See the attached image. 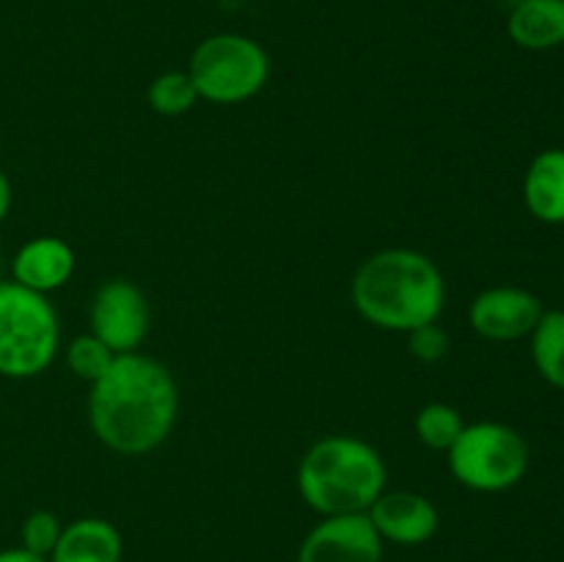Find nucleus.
Wrapping results in <instances>:
<instances>
[{
    "mask_svg": "<svg viewBox=\"0 0 564 562\" xmlns=\"http://www.w3.org/2000/svg\"><path fill=\"white\" fill-rule=\"evenodd\" d=\"M350 301L361 320L391 334H411L438 323L446 306V281L438 264L413 248H383L358 264Z\"/></svg>",
    "mask_w": 564,
    "mask_h": 562,
    "instance_id": "obj_2",
    "label": "nucleus"
},
{
    "mask_svg": "<svg viewBox=\"0 0 564 562\" xmlns=\"http://www.w3.org/2000/svg\"><path fill=\"white\" fill-rule=\"evenodd\" d=\"M543 312V301L532 290L512 284L488 287L468 306V325L488 342H516L532 336Z\"/></svg>",
    "mask_w": 564,
    "mask_h": 562,
    "instance_id": "obj_8",
    "label": "nucleus"
},
{
    "mask_svg": "<svg viewBox=\"0 0 564 562\" xmlns=\"http://www.w3.org/2000/svg\"><path fill=\"white\" fill-rule=\"evenodd\" d=\"M386 479L383 455L358 435H325L297 463V494L323 518L367 512Z\"/></svg>",
    "mask_w": 564,
    "mask_h": 562,
    "instance_id": "obj_3",
    "label": "nucleus"
},
{
    "mask_svg": "<svg viewBox=\"0 0 564 562\" xmlns=\"http://www.w3.org/2000/svg\"><path fill=\"white\" fill-rule=\"evenodd\" d=\"M64 358H66V367H69V372L91 386L94 380L102 378L105 369L113 364L116 353L110 350L102 339H97V336L88 331V334L75 336V339L66 345Z\"/></svg>",
    "mask_w": 564,
    "mask_h": 562,
    "instance_id": "obj_18",
    "label": "nucleus"
},
{
    "mask_svg": "<svg viewBox=\"0 0 564 562\" xmlns=\"http://www.w3.org/2000/svg\"><path fill=\"white\" fill-rule=\"evenodd\" d=\"M75 268L77 259L69 242L55 235H39L11 259V281L39 295H50L69 284Z\"/></svg>",
    "mask_w": 564,
    "mask_h": 562,
    "instance_id": "obj_11",
    "label": "nucleus"
},
{
    "mask_svg": "<svg viewBox=\"0 0 564 562\" xmlns=\"http://www.w3.org/2000/svg\"><path fill=\"white\" fill-rule=\"evenodd\" d=\"M466 428V419L449 402H427V406L419 408L416 419H413V430H416V439L422 441L427 450L444 452L449 450L457 441V435Z\"/></svg>",
    "mask_w": 564,
    "mask_h": 562,
    "instance_id": "obj_16",
    "label": "nucleus"
},
{
    "mask_svg": "<svg viewBox=\"0 0 564 562\" xmlns=\"http://www.w3.org/2000/svg\"><path fill=\"white\" fill-rule=\"evenodd\" d=\"M446 466L463 488L501 494L527 477L529 444L510 424L482 419L463 428L455 444L446 450Z\"/></svg>",
    "mask_w": 564,
    "mask_h": 562,
    "instance_id": "obj_5",
    "label": "nucleus"
},
{
    "mask_svg": "<svg viewBox=\"0 0 564 562\" xmlns=\"http://www.w3.org/2000/svg\"><path fill=\"white\" fill-rule=\"evenodd\" d=\"M505 3H510V6H518V3H523V0H505Z\"/></svg>",
    "mask_w": 564,
    "mask_h": 562,
    "instance_id": "obj_24",
    "label": "nucleus"
},
{
    "mask_svg": "<svg viewBox=\"0 0 564 562\" xmlns=\"http://www.w3.org/2000/svg\"><path fill=\"white\" fill-rule=\"evenodd\" d=\"M0 284H3V251H0Z\"/></svg>",
    "mask_w": 564,
    "mask_h": 562,
    "instance_id": "obj_23",
    "label": "nucleus"
},
{
    "mask_svg": "<svg viewBox=\"0 0 564 562\" xmlns=\"http://www.w3.org/2000/svg\"><path fill=\"white\" fill-rule=\"evenodd\" d=\"M383 543L422 545L438 532V510L416 490H383L367 510Z\"/></svg>",
    "mask_w": 564,
    "mask_h": 562,
    "instance_id": "obj_10",
    "label": "nucleus"
},
{
    "mask_svg": "<svg viewBox=\"0 0 564 562\" xmlns=\"http://www.w3.org/2000/svg\"><path fill=\"white\" fill-rule=\"evenodd\" d=\"M91 334L102 339L116 356L135 353L152 328V306L135 281L110 279L97 287L88 309Z\"/></svg>",
    "mask_w": 564,
    "mask_h": 562,
    "instance_id": "obj_7",
    "label": "nucleus"
},
{
    "mask_svg": "<svg viewBox=\"0 0 564 562\" xmlns=\"http://www.w3.org/2000/svg\"><path fill=\"white\" fill-rule=\"evenodd\" d=\"M187 75L198 99L213 105H240L268 86L270 55L251 36L213 33L196 44L187 61Z\"/></svg>",
    "mask_w": 564,
    "mask_h": 562,
    "instance_id": "obj_6",
    "label": "nucleus"
},
{
    "mask_svg": "<svg viewBox=\"0 0 564 562\" xmlns=\"http://www.w3.org/2000/svg\"><path fill=\"white\" fill-rule=\"evenodd\" d=\"M61 529H64V523H61V518L55 516V512L33 510L31 516L22 521V529H20L22 543L20 545L22 549L33 551V554H39V556H50L53 554L55 543H58Z\"/></svg>",
    "mask_w": 564,
    "mask_h": 562,
    "instance_id": "obj_19",
    "label": "nucleus"
},
{
    "mask_svg": "<svg viewBox=\"0 0 564 562\" xmlns=\"http://www.w3.org/2000/svg\"><path fill=\"white\" fill-rule=\"evenodd\" d=\"M0 562H50L47 556H39L33 551L22 549V545H14V549L0 551Z\"/></svg>",
    "mask_w": 564,
    "mask_h": 562,
    "instance_id": "obj_21",
    "label": "nucleus"
},
{
    "mask_svg": "<svg viewBox=\"0 0 564 562\" xmlns=\"http://www.w3.org/2000/svg\"><path fill=\"white\" fill-rule=\"evenodd\" d=\"M11 198H14V193H11V182H9V176H6L3 171H0V224H3V220L9 218Z\"/></svg>",
    "mask_w": 564,
    "mask_h": 562,
    "instance_id": "obj_22",
    "label": "nucleus"
},
{
    "mask_svg": "<svg viewBox=\"0 0 564 562\" xmlns=\"http://www.w3.org/2000/svg\"><path fill=\"white\" fill-rule=\"evenodd\" d=\"M180 417V389L158 358L121 353L88 391V424L105 450L149 455L169 441Z\"/></svg>",
    "mask_w": 564,
    "mask_h": 562,
    "instance_id": "obj_1",
    "label": "nucleus"
},
{
    "mask_svg": "<svg viewBox=\"0 0 564 562\" xmlns=\"http://www.w3.org/2000/svg\"><path fill=\"white\" fill-rule=\"evenodd\" d=\"M507 33L512 42L532 53L564 44V0H523L510 6Z\"/></svg>",
    "mask_w": 564,
    "mask_h": 562,
    "instance_id": "obj_14",
    "label": "nucleus"
},
{
    "mask_svg": "<svg viewBox=\"0 0 564 562\" xmlns=\"http://www.w3.org/2000/svg\"><path fill=\"white\" fill-rule=\"evenodd\" d=\"M124 540L110 521L97 516L64 523L50 562H121Z\"/></svg>",
    "mask_w": 564,
    "mask_h": 562,
    "instance_id": "obj_12",
    "label": "nucleus"
},
{
    "mask_svg": "<svg viewBox=\"0 0 564 562\" xmlns=\"http://www.w3.org/2000/svg\"><path fill=\"white\" fill-rule=\"evenodd\" d=\"M408 336V350L413 358H419L422 364H435L449 353V334L441 328L438 323L422 325V328L411 331Z\"/></svg>",
    "mask_w": 564,
    "mask_h": 562,
    "instance_id": "obj_20",
    "label": "nucleus"
},
{
    "mask_svg": "<svg viewBox=\"0 0 564 562\" xmlns=\"http://www.w3.org/2000/svg\"><path fill=\"white\" fill-rule=\"evenodd\" d=\"M523 204L540 224H564V149H543L523 174Z\"/></svg>",
    "mask_w": 564,
    "mask_h": 562,
    "instance_id": "obj_13",
    "label": "nucleus"
},
{
    "mask_svg": "<svg viewBox=\"0 0 564 562\" xmlns=\"http://www.w3.org/2000/svg\"><path fill=\"white\" fill-rule=\"evenodd\" d=\"M147 99L154 114L174 119V116H185L196 108L198 91L193 86L187 69H174L163 72V75H158L149 83Z\"/></svg>",
    "mask_w": 564,
    "mask_h": 562,
    "instance_id": "obj_17",
    "label": "nucleus"
},
{
    "mask_svg": "<svg viewBox=\"0 0 564 562\" xmlns=\"http://www.w3.org/2000/svg\"><path fill=\"white\" fill-rule=\"evenodd\" d=\"M61 350V320L47 295L17 281L0 284V375L28 380L47 372Z\"/></svg>",
    "mask_w": 564,
    "mask_h": 562,
    "instance_id": "obj_4",
    "label": "nucleus"
},
{
    "mask_svg": "<svg viewBox=\"0 0 564 562\" xmlns=\"http://www.w3.org/2000/svg\"><path fill=\"white\" fill-rule=\"evenodd\" d=\"M529 339H532V361L540 378L556 391H564V309L543 312Z\"/></svg>",
    "mask_w": 564,
    "mask_h": 562,
    "instance_id": "obj_15",
    "label": "nucleus"
},
{
    "mask_svg": "<svg viewBox=\"0 0 564 562\" xmlns=\"http://www.w3.org/2000/svg\"><path fill=\"white\" fill-rule=\"evenodd\" d=\"M383 540L367 512L325 516L303 538L295 562H380Z\"/></svg>",
    "mask_w": 564,
    "mask_h": 562,
    "instance_id": "obj_9",
    "label": "nucleus"
}]
</instances>
